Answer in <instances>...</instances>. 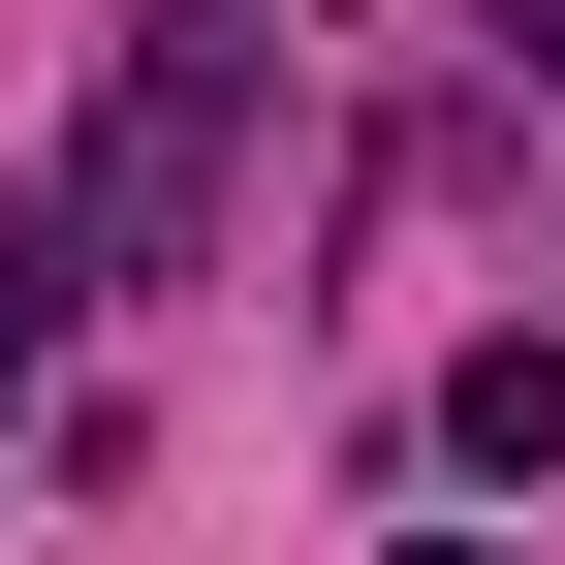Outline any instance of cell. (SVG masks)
<instances>
[{"label": "cell", "instance_id": "6da1fadb", "mask_svg": "<svg viewBox=\"0 0 565 565\" xmlns=\"http://www.w3.org/2000/svg\"><path fill=\"white\" fill-rule=\"evenodd\" d=\"M221 158H252V32H126V95L63 126V189H32L63 315H95V282H158L189 221H221Z\"/></svg>", "mask_w": 565, "mask_h": 565}, {"label": "cell", "instance_id": "7a4b0ae2", "mask_svg": "<svg viewBox=\"0 0 565 565\" xmlns=\"http://www.w3.org/2000/svg\"><path fill=\"white\" fill-rule=\"evenodd\" d=\"M440 471H565V315H503V345L440 377Z\"/></svg>", "mask_w": 565, "mask_h": 565}, {"label": "cell", "instance_id": "3957f363", "mask_svg": "<svg viewBox=\"0 0 565 565\" xmlns=\"http://www.w3.org/2000/svg\"><path fill=\"white\" fill-rule=\"evenodd\" d=\"M32 345H63V252H32V221H0V377H32Z\"/></svg>", "mask_w": 565, "mask_h": 565}, {"label": "cell", "instance_id": "277c9868", "mask_svg": "<svg viewBox=\"0 0 565 565\" xmlns=\"http://www.w3.org/2000/svg\"><path fill=\"white\" fill-rule=\"evenodd\" d=\"M503 63H534V95H565V0H503Z\"/></svg>", "mask_w": 565, "mask_h": 565}, {"label": "cell", "instance_id": "5b68a950", "mask_svg": "<svg viewBox=\"0 0 565 565\" xmlns=\"http://www.w3.org/2000/svg\"><path fill=\"white\" fill-rule=\"evenodd\" d=\"M408 565H503V534H408Z\"/></svg>", "mask_w": 565, "mask_h": 565}]
</instances>
